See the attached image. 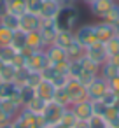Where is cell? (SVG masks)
I'll list each match as a JSON object with an SVG mask.
<instances>
[{
	"label": "cell",
	"instance_id": "4dcf8cb0",
	"mask_svg": "<svg viewBox=\"0 0 119 128\" xmlns=\"http://www.w3.org/2000/svg\"><path fill=\"white\" fill-rule=\"evenodd\" d=\"M54 102H58L60 105H63V107H70L72 105V102H70V96H68V93H67V90L65 88H58L56 90V93H54V98H53Z\"/></svg>",
	"mask_w": 119,
	"mask_h": 128
},
{
	"label": "cell",
	"instance_id": "ee69618b",
	"mask_svg": "<svg viewBox=\"0 0 119 128\" xmlns=\"http://www.w3.org/2000/svg\"><path fill=\"white\" fill-rule=\"evenodd\" d=\"M107 82H109V90H112V91L119 93V76H116V77L109 79Z\"/></svg>",
	"mask_w": 119,
	"mask_h": 128
},
{
	"label": "cell",
	"instance_id": "cb8c5ba5",
	"mask_svg": "<svg viewBox=\"0 0 119 128\" xmlns=\"http://www.w3.org/2000/svg\"><path fill=\"white\" fill-rule=\"evenodd\" d=\"M46 105H47V102L46 100H42V98H39L37 95L25 105V109H28V110H32V112H35V114H42L44 112V109H46Z\"/></svg>",
	"mask_w": 119,
	"mask_h": 128
},
{
	"label": "cell",
	"instance_id": "8992f818",
	"mask_svg": "<svg viewBox=\"0 0 119 128\" xmlns=\"http://www.w3.org/2000/svg\"><path fill=\"white\" fill-rule=\"evenodd\" d=\"M96 76H100V65H96V63L91 62L89 58L82 56V72H81V76H79V81H81L84 86H88Z\"/></svg>",
	"mask_w": 119,
	"mask_h": 128
},
{
	"label": "cell",
	"instance_id": "f5cc1de1",
	"mask_svg": "<svg viewBox=\"0 0 119 128\" xmlns=\"http://www.w3.org/2000/svg\"><path fill=\"white\" fill-rule=\"evenodd\" d=\"M0 128H12V124H11V123H7V124H4V126H0Z\"/></svg>",
	"mask_w": 119,
	"mask_h": 128
},
{
	"label": "cell",
	"instance_id": "7a4b0ae2",
	"mask_svg": "<svg viewBox=\"0 0 119 128\" xmlns=\"http://www.w3.org/2000/svg\"><path fill=\"white\" fill-rule=\"evenodd\" d=\"M74 37L75 40L86 49L88 46L98 42L96 39V34H95V25H79L75 30H74Z\"/></svg>",
	"mask_w": 119,
	"mask_h": 128
},
{
	"label": "cell",
	"instance_id": "5bb4252c",
	"mask_svg": "<svg viewBox=\"0 0 119 128\" xmlns=\"http://www.w3.org/2000/svg\"><path fill=\"white\" fill-rule=\"evenodd\" d=\"M54 93H56V88L53 86L51 81H46V79H42V81L37 84V88H35V95H37L39 98L46 100V102H51V100L54 98Z\"/></svg>",
	"mask_w": 119,
	"mask_h": 128
},
{
	"label": "cell",
	"instance_id": "e0dca14e",
	"mask_svg": "<svg viewBox=\"0 0 119 128\" xmlns=\"http://www.w3.org/2000/svg\"><path fill=\"white\" fill-rule=\"evenodd\" d=\"M21 107H23V105H21L18 100H12V98H0V110H4L11 119H14V118L19 114Z\"/></svg>",
	"mask_w": 119,
	"mask_h": 128
},
{
	"label": "cell",
	"instance_id": "11a10c76",
	"mask_svg": "<svg viewBox=\"0 0 119 128\" xmlns=\"http://www.w3.org/2000/svg\"><path fill=\"white\" fill-rule=\"evenodd\" d=\"M2 67H4V62H2V60H0V68H2Z\"/></svg>",
	"mask_w": 119,
	"mask_h": 128
},
{
	"label": "cell",
	"instance_id": "b9f144b4",
	"mask_svg": "<svg viewBox=\"0 0 119 128\" xmlns=\"http://www.w3.org/2000/svg\"><path fill=\"white\" fill-rule=\"evenodd\" d=\"M91 104H93V114H95V116H103V114H105L107 105H105L102 100H91Z\"/></svg>",
	"mask_w": 119,
	"mask_h": 128
},
{
	"label": "cell",
	"instance_id": "4316f807",
	"mask_svg": "<svg viewBox=\"0 0 119 128\" xmlns=\"http://www.w3.org/2000/svg\"><path fill=\"white\" fill-rule=\"evenodd\" d=\"M16 76V67L12 63H4V67L0 68V79L4 82H12Z\"/></svg>",
	"mask_w": 119,
	"mask_h": 128
},
{
	"label": "cell",
	"instance_id": "83f0119b",
	"mask_svg": "<svg viewBox=\"0 0 119 128\" xmlns=\"http://www.w3.org/2000/svg\"><path fill=\"white\" fill-rule=\"evenodd\" d=\"M9 12L23 16L26 12V0H9Z\"/></svg>",
	"mask_w": 119,
	"mask_h": 128
},
{
	"label": "cell",
	"instance_id": "603a6c76",
	"mask_svg": "<svg viewBox=\"0 0 119 128\" xmlns=\"http://www.w3.org/2000/svg\"><path fill=\"white\" fill-rule=\"evenodd\" d=\"M65 53H67V58L68 60H81L84 56V48L77 40H74L68 48H65Z\"/></svg>",
	"mask_w": 119,
	"mask_h": 128
},
{
	"label": "cell",
	"instance_id": "d6a6232c",
	"mask_svg": "<svg viewBox=\"0 0 119 128\" xmlns=\"http://www.w3.org/2000/svg\"><path fill=\"white\" fill-rule=\"evenodd\" d=\"M16 53L18 51L12 46H4V48H0V60H2L4 63H12Z\"/></svg>",
	"mask_w": 119,
	"mask_h": 128
},
{
	"label": "cell",
	"instance_id": "db71d44e",
	"mask_svg": "<svg viewBox=\"0 0 119 128\" xmlns=\"http://www.w3.org/2000/svg\"><path fill=\"white\" fill-rule=\"evenodd\" d=\"M82 2H84V4H86V6H89V4H91V2H93V0H82Z\"/></svg>",
	"mask_w": 119,
	"mask_h": 128
},
{
	"label": "cell",
	"instance_id": "1f68e13d",
	"mask_svg": "<svg viewBox=\"0 0 119 128\" xmlns=\"http://www.w3.org/2000/svg\"><path fill=\"white\" fill-rule=\"evenodd\" d=\"M81 72H82V58L81 60H70V63H68V77L79 79Z\"/></svg>",
	"mask_w": 119,
	"mask_h": 128
},
{
	"label": "cell",
	"instance_id": "5b68a950",
	"mask_svg": "<svg viewBox=\"0 0 119 128\" xmlns=\"http://www.w3.org/2000/svg\"><path fill=\"white\" fill-rule=\"evenodd\" d=\"M84 56L89 58L91 62H95L96 65H100V67L109 60V54H107V49H105L103 42H95V44L88 46L84 49Z\"/></svg>",
	"mask_w": 119,
	"mask_h": 128
},
{
	"label": "cell",
	"instance_id": "7402d4cb",
	"mask_svg": "<svg viewBox=\"0 0 119 128\" xmlns=\"http://www.w3.org/2000/svg\"><path fill=\"white\" fill-rule=\"evenodd\" d=\"M0 25L12 30V32H16V30H19V16H16L12 12H7L5 16L0 18Z\"/></svg>",
	"mask_w": 119,
	"mask_h": 128
},
{
	"label": "cell",
	"instance_id": "60d3db41",
	"mask_svg": "<svg viewBox=\"0 0 119 128\" xmlns=\"http://www.w3.org/2000/svg\"><path fill=\"white\" fill-rule=\"evenodd\" d=\"M42 81V76H40V72H35V70H30V74H28V79H26V84L28 86H32V88H37V84Z\"/></svg>",
	"mask_w": 119,
	"mask_h": 128
},
{
	"label": "cell",
	"instance_id": "ab89813d",
	"mask_svg": "<svg viewBox=\"0 0 119 128\" xmlns=\"http://www.w3.org/2000/svg\"><path fill=\"white\" fill-rule=\"evenodd\" d=\"M68 79H70V77H68L67 74H56V76H54V79H53L51 82H53V86L58 90V88H65V86H67V82H68Z\"/></svg>",
	"mask_w": 119,
	"mask_h": 128
},
{
	"label": "cell",
	"instance_id": "8d00e7d4",
	"mask_svg": "<svg viewBox=\"0 0 119 128\" xmlns=\"http://www.w3.org/2000/svg\"><path fill=\"white\" fill-rule=\"evenodd\" d=\"M75 121H77V118H75V114L72 112V109H70V107H67V109H65V112H63V116H61V119H60V123H63L65 126H68V128H72Z\"/></svg>",
	"mask_w": 119,
	"mask_h": 128
},
{
	"label": "cell",
	"instance_id": "bcb514c9",
	"mask_svg": "<svg viewBox=\"0 0 119 128\" xmlns=\"http://www.w3.org/2000/svg\"><path fill=\"white\" fill-rule=\"evenodd\" d=\"M9 12V0H0V18Z\"/></svg>",
	"mask_w": 119,
	"mask_h": 128
},
{
	"label": "cell",
	"instance_id": "74e56055",
	"mask_svg": "<svg viewBox=\"0 0 119 128\" xmlns=\"http://www.w3.org/2000/svg\"><path fill=\"white\" fill-rule=\"evenodd\" d=\"M89 128H109V123L103 116H91L89 118Z\"/></svg>",
	"mask_w": 119,
	"mask_h": 128
},
{
	"label": "cell",
	"instance_id": "f35d334b",
	"mask_svg": "<svg viewBox=\"0 0 119 128\" xmlns=\"http://www.w3.org/2000/svg\"><path fill=\"white\" fill-rule=\"evenodd\" d=\"M117 98H119V93H116V91H112V90H107V93L100 98L107 107H112L116 102H117Z\"/></svg>",
	"mask_w": 119,
	"mask_h": 128
},
{
	"label": "cell",
	"instance_id": "681fc988",
	"mask_svg": "<svg viewBox=\"0 0 119 128\" xmlns=\"http://www.w3.org/2000/svg\"><path fill=\"white\" fill-rule=\"evenodd\" d=\"M58 4H61V6H65V4H75V0H56Z\"/></svg>",
	"mask_w": 119,
	"mask_h": 128
},
{
	"label": "cell",
	"instance_id": "ffe728a7",
	"mask_svg": "<svg viewBox=\"0 0 119 128\" xmlns=\"http://www.w3.org/2000/svg\"><path fill=\"white\" fill-rule=\"evenodd\" d=\"M100 76L103 77V79H112V77H116V76H119V65L114 62V60H107L102 67H100Z\"/></svg>",
	"mask_w": 119,
	"mask_h": 128
},
{
	"label": "cell",
	"instance_id": "277c9868",
	"mask_svg": "<svg viewBox=\"0 0 119 128\" xmlns=\"http://www.w3.org/2000/svg\"><path fill=\"white\" fill-rule=\"evenodd\" d=\"M109 90V82L107 79H103L102 76H96L88 86H86V95L89 100H100Z\"/></svg>",
	"mask_w": 119,
	"mask_h": 128
},
{
	"label": "cell",
	"instance_id": "c3c4849f",
	"mask_svg": "<svg viewBox=\"0 0 119 128\" xmlns=\"http://www.w3.org/2000/svg\"><path fill=\"white\" fill-rule=\"evenodd\" d=\"M12 119L4 112V110H0V126H4V124H7V123H11Z\"/></svg>",
	"mask_w": 119,
	"mask_h": 128
},
{
	"label": "cell",
	"instance_id": "680465c9",
	"mask_svg": "<svg viewBox=\"0 0 119 128\" xmlns=\"http://www.w3.org/2000/svg\"><path fill=\"white\" fill-rule=\"evenodd\" d=\"M117 2H119V0H117Z\"/></svg>",
	"mask_w": 119,
	"mask_h": 128
},
{
	"label": "cell",
	"instance_id": "8fae6325",
	"mask_svg": "<svg viewBox=\"0 0 119 128\" xmlns=\"http://www.w3.org/2000/svg\"><path fill=\"white\" fill-rule=\"evenodd\" d=\"M40 23H42V20L37 14L25 12L23 16H19V30H23L25 34L33 32V30H39L40 28Z\"/></svg>",
	"mask_w": 119,
	"mask_h": 128
},
{
	"label": "cell",
	"instance_id": "d590c367",
	"mask_svg": "<svg viewBox=\"0 0 119 128\" xmlns=\"http://www.w3.org/2000/svg\"><path fill=\"white\" fill-rule=\"evenodd\" d=\"M42 6H44V0H26V12L40 16Z\"/></svg>",
	"mask_w": 119,
	"mask_h": 128
},
{
	"label": "cell",
	"instance_id": "3957f363",
	"mask_svg": "<svg viewBox=\"0 0 119 128\" xmlns=\"http://www.w3.org/2000/svg\"><path fill=\"white\" fill-rule=\"evenodd\" d=\"M65 109H67V107L60 105V104H58V102H54V100L47 102V105H46V109H44V112H42L44 123H46L47 126H53V124L60 123V119H61V116H63Z\"/></svg>",
	"mask_w": 119,
	"mask_h": 128
},
{
	"label": "cell",
	"instance_id": "44dd1931",
	"mask_svg": "<svg viewBox=\"0 0 119 128\" xmlns=\"http://www.w3.org/2000/svg\"><path fill=\"white\" fill-rule=\"evenodd\" d=\"M74 40H75V37H74V32H68V30H58V34H56V39H54V44L65 49V48H68V46H70Z\"/></svg>",
	"mask_w": 119,
	"mask_h": 128
},
{
	"label": "cell",
	"instance_id": "ba28073f",
	"mask_svg": "<svg viewBox=\"0 0 119 128\" xmlns=\"http://www.w3.org/2000/svg\"><path fill=\"white\" fill-rule=\"evenodd\" d=\"M39 32H40V35L44 39L46 48L51 46V44H54V39H56V34H58V26H56L54 20H42Z\"/></svg>",
	"mask_w": 119,
	"mask_h": 128
},
{
	"label": "cell",
	"instance_id": "9c48e42d",
	"mask_svg": "<svg viewBox=\"0 0 119 128\" xmlns=\"http://www.w3.org/2000/svg\"><path fill=\"white\" fill-rule=\"evenodd\" d=\"M47 65H49V60H47V56H46V51H44V49L33 51V53L28 56V60H26V67H28L30 70H35V72L44 70Z\"/></svg>",
	"mask_w": 119,
	"mask_h": 128
},
{
	"label": "cell",
	"instance_id": "52a82bcc",
	"mask_svg": "<svg viewBox=\"0 0 119 128\" xmlns=\"http://www.w3.org/2000/svg\"><path fill=\"white\" fill-rule=\"evenodd\" d=\"M65 90H67V93H68V96H70V102H72V104H75V102H79V100L88 98V95H86V86H84L79 79L70 77V79H68V82H67V86H65Z\"/></svg>",
	"mask_w": 119,
	"mask_h": 128
},
{
	"label": "cell",
	"instance_id": "30bf717a",
	"mask_svg": "<svg viewBox=\"0 0 119 128\" xmlns=\"http://www.w3.org/2000/svg\"><path fill=\"white\" fill-rule=\"evenodd\" d=\"M70 109H72V112L75 114L77 119H86L88 121L93 116V104H91L89 98H84V100H79V102L72 104Z\"/></svg>",
	"mask_w": 119,
	"mask_h": 128
},
{
	"label": "cell",
	"instance_id": "f546056e",
	"mask_svg": "<svg viewBox=\"0 0 119 128\" xmlns=\"http://www.w3.org/2000/svg\"><path fill=\"white\" fill-rule=\"evenodd\" d=\"M103 21H107L110 25H116L119 21V2H117V0L114 2V6L109 9V12L103 16Z\"/></svg>",
	"mask_w": 119,
	"mask_h": 128
},
{
	"label": "cell",
	"instance_id": "6f0895ef",
	"mask_svg": "<svg viewBox=\"0 0 119 128\" xmlns=\"http://www.w3.org/2000/svg\"><path fill=\"white\" fill-rule=\"evenodd\" d=\"M0 82H2V79H0Z\"/></svg>",
	"mask_w": 119,
	"mask_h": 128
},
{
	"label": "cell",
	"instance_id": "9a60e30c",
	"mask_svg": "<svg viewBox=\"0 0 119 128\" xmlns=\"http://www.w3.org/2000/svg\"><path fill=\"white\" fill-rule=\"evenodd\" d=\"M44 51H46V56H47V60H49V65H56V63H60V62L68 60V58H67L65 49H63V48H60V46H56V44L47 46Z\"/></svg>",
	"mask_w": 119,
	"mask_h": 128
},
{
	"label": "cell",
	"instance_id": "9f6ffc18",
	"mask_svg": "<svg viewBox=\"0 0 119 128\" xmlns=\"http://www.w3.org/2000/svg\"><path fill=\"white\" fill-rule=\"evenodd\" d=\"M44 128H51V126H44Z\"/></svg>",
	"mask_w": 119,
	"mask_h": 128
},
{
	"label": "cell",
	"instance_id": "836d02e7",
	"mask_svg": "<svg viewBox=\"0 0 119 128\" xmlns=\"http://www.w3.org/2000/svg\"><path fill=\"white\" fill-rule=\"evenodd\" d=\"M28 74H30V68L28 67H19L16 68V76H14V82L18 86H23L26 84V79H28Z\"/></svg>",
	"mask_w": 119,
	"mask_h": 128
},
{
	"label": "cell",
	"instance_id": "f907efd6",
	"mask_svg": "<svg viewBox=\"0 0 119 128\" xmlns=\"http://www.w3.org/2000/svg\"><path fill=\"white\" fill-rule=\"evenodd\" d=\"M51 128H68V126H65L63 123H56V124H53Z\"/></svg>",
	"mask_w": 119,
	"mask_h": 128
},
{
	"label": "cell",
	"instance_id": "e575fe53",
	"mask_svg": "<svg viewBox=\"0 0 119 128\" xmlns=\"http://www.w3.org/2000/svg\"><path fill=\"white\" fill-rule=\"evenodd\" d=\"M12 30L5 28L0 25V48H4V46H11V40H12Z\"/></svg>",
	"mask_w": 119,
	"mask_h": 128
},
{
	"label": "cell",
	"instance_id": "ac0fdd59",
	"mask_svg": "<svg viewBox=\"0 0 119 128\" xmlns=\"http://www.w3.org/2000/svg\"><path fill=\"white\" fill-rule=\"evenodd\" d=\"M61 4H58L56 0H44V6L40 11V20H54Z\"/></svg>",
	"mask_w": 119,
	"mask_h": 128
},
{
	"label": "cell",
	"instance_id": "7bdbcfd3",
	"mask_svg": "<svg viewBox=\"0 0 119 128\" xmlns=\"http://www.w3.org/2000/svg\"><path fill=\"white\" fill-rule=\"evenodd\" d=\"M56 74H58V72L54 70V67H53V65H47L44 70H40V76H42V79H46V81H53Z\"/></svg>",
	"mask_w": 119,
	"mask_h": 128
},
{
	"label": "cell",
	"instance_id": "7c38bea8",
	"mask_svg": "<svg viewBox=\"0 0 119 128\" xmlns=\"http://www.w3.org/2000/svg\"><path fill=\"white\" fill-rule=\"evenodd\" d=\"M95 34H96L98 42H103V44H105L109 39H112V37L116 35V28H114V25H110V23L100 20L98 23H95Z\"/></svg>",
	"mask_w": 119,
	"mask_h": 128
},
{
	"label": "cell",
	"instance_id": "f6af8a7d",
	"mask_svg": "<svg viewBox=\"0 0 119 128\" xmlns=\"http://www.w3.org/2000/svg\"><path fill=\"white\" fill-rule=\"evenodd\" d=\"M11 124H12V128H30V126H28V124H26L21 118H18V116L11 121Z\"/></svg>",
	"mask_w": 119,
	"mask_h": 128
},
{
	"label": "cell",
	"instance_id": "484cf974",
	"mask_svg": "<svg viewBox=\"0 0 119 128\" xmlns=\"http://www.w3.org/2000/svg\"><path fill=\"white\" fill-rule=\"evenodd\" d=\"M105 49L109 58H117L119 56V35H114L112 39H109L105 42Z\"/></svg>",
	"mask_w": 119,
	"mask_h": 128
},
{
	"label": "cell",
	"instance_id": "2e32d148",
	"mask_svg": "<svg viewBox=\"0 0 119 128\" xmlns=\"http://www.w3.org/2000/svg\"><path fill=\"white\" fill-rule=\"evenodd\" d=\"M0 98H12V100H18L21 104V100H19V86L14 81L12 82H4L2 81L0 82Z\"/></svg>",
	"mask_w": 119,
	"mask_h": 128
},
{
	"label": "cell",
	"instance_id": "816d5d0a",
	"mask_svg": "<svg viewBox=\"0 0 119 128\" xmlns=\"http://www.w3.org/2000/svg\"><path fill=\"white\" fill-rule=\"evenodd\" d=\"M114 28H116V35H119V21L114 25Z\"/></svg>",
	"mask_w": 119,
	"mask_h": 128
},
{
	"label": "cell",
	"instance_id": "f1b7e54d",
	"mask_svg": "<svg viewBox=\"0 0 119 128\" xmlns=\"http://www.w3.org/2000/svg\"><path fill=\"white\" fill-rule=\"evenodd\" d=\"M33 96H35V88H32V86H28V84L19 86V100H21L23 107H25Z\"/></svg>",
	"mask_w": 119,
	"mask_h": 128
},
{
	"label": "cell",
	"instance_id": "4fadbf2b",
	"mask_svg": "<svg viewBox=\"0 0 119 128\" xmlns=\"http://www.w3.org/2000/svg\"><path fill=\"white\" fill-rule=\"evenodd\" d=\"M116 0H93V2L89 4V11L95 18L98 20H103V16L109 12V9L114 6Z\"/></svg>",
	"mask_w": 119,
	"mask_h": 128
},
{
	"label": "cell",
	"instance_id": "7dc6e473",
	"mask_svg": "<svg viewBox=\"0 0 119 128\" xmlns=\"http://www.w3.org/2000/svg\"><path fill=\"white\" fill-rule=\"evenodd\" d=\"M72 128H89V119H88V121H86V119H77Z\"/></svg>",
	"mask_w": 119,
	"mask_h": 128
},
{
	"label": "cell",
	"instance_id": "d4e9b609",
	"mask_svg": "<svg viewBox=\"0 0 119 128\" xmlns=\"http://www.w3.org/2000/svg\"><path fill=\"white\" fill-rule=\"evenodd\" d=\"M11 46H12L16 51H21L23 48H26V34H25L23 30H16V32L12 34Z\"/></svg>",
	"mask_w": 119,
	"mask_h": 128
},
{
	"label": "cell",
	"instance_id": "d6986e66",
	"mask_svg": "<svg viewBox=\"0 0 119 128\" xmlns=\"http://www.w3.org/2000/svg\"><path fill=\"white\" fill-rule=\"evenodd\" d=\"M26 48L33 49V51L46 49L44 39H42V35H40L39 30H33V32H28V34H26Z\"/></svg>",
	"mask_w": 119,
	"mask_h": 128
},
{
	"label": "cell",
	"instance_id": "6da1fadb",
	"mask_svg": "<svg viewBox=\"0 0 119 128\" xmlns=\"http://www.w3.org/2000/svg\"><path fill=\"white\" fill-rule=\"evenodd\" d=\"M79 21H81V11L75 4L61 6L56 18H54V23H56L58 30H68V32H74L79 26Z\"/></svg>",
	"mask_w": 119,
	"mask_h": 128
}]
</instances>
